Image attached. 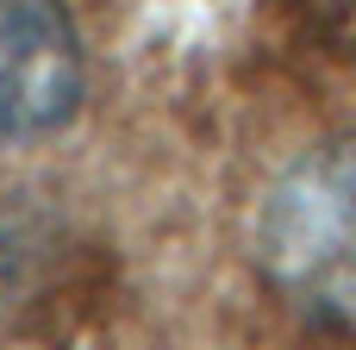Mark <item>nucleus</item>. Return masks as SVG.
<instances>
[{
  "label": "nucleus",
  "instance_id": "obj_1",
  "mask_svg": "<svg viewBox=\"0 0 356 350\" xmlns=\"http://www.w3.org/2000/svg\"><path fill=\"white\" fill-rule=\"evenodd\" d=\"M257 263L288 301L356 319V125L269 182L257 207Z\"/></svg>",
  "mask_w": 356,
  "mask_h": 350
},
{
  "label": "nucleus",
  "instance_id": "obj_2",
  "mask_svg": "<svg viewBox=\"0 0 356 350\" xmlns=\"http://www.w3.org/2000/svg\"><path fill=\"white\" fill-rule=\"evenodd\" d=\"M81 94L88 50L69 0H0V150L63 132Z\"/></svg>",
  "mask_w": 356,
  "mask_h": 350
}]
</instances>
